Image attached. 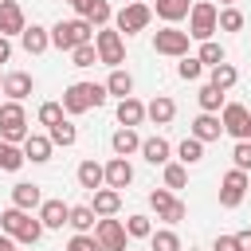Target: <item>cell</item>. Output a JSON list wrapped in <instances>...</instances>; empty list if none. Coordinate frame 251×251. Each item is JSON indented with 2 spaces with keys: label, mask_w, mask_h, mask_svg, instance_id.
<instances>
[{
  "label": "cell",
  "mask_w": 251,
  "mask_h": 251,
  "mask_svg": "<svg viewBox=\"0 0 251 251\" xmlns=\"http://www.w3.org/2000/svg\"><path fill=\"white\" fill-rule=\"evenodd\" d=\"M137 153H141L149 165H169V153H173V145H169L165 137H145Z\"/></svg>",
  "instance_id": "obj_25"
},
{
  "label": "cell",
  "mask_w": 251,
  "mask_h": 251,
  "mask_svg": "<svg viewBox=\"0 0 251 251\" xmlns=\"http://www.w3.org/2000/svg\"><path fill=\"white\" fill-rule=\"evenodd\" d=\"M145 118H149L153 126H169V122L176 118V102H173V98H165V94H157V98L145 106Z\"/></svg>",
  "instance_id": "obj_22"
},
{
  "label": "cell",
  "mask_w": 251,
  "mask_h": 251,
  "mask_svg": "<svg viewBox=\"0 0 251 251\" xmlns=\"http://www.w3.org/2000/svg\"><path fill=\"white\" fill-rule=\"evenodd\" d=\"M0 251H16V243H12V235H0Z\"/></svg>",
  "instance_id": "obj_51"
},
{
  "label": "cell",
  "mask_w": 251,
  "mask_h": 251,
  "mask_svg": "<svg viewBox=\"0 0 251 251\" xmlns=\"http://www.w3.org/2000/svg\"><path fill=\"white\" fill-rule=\"evenodd\" d=\"M126 235H129V239H149V235H153L149 216H141V212H137V216H129V220H126Z\"/></svg>",
  "instance_id": "obj_38"
},
{
  "label": "cell",
  "mask_w": 251,
  "mask_h": 251,
  "mask_svg": "<svg viewBox=\"0 0 251 251\" xmlns=\"http://www.w3.org/2000/svg\"><path fill=\"white\" fill-rule=\"evenodd\" d=\"M129 4H145V0H129Z\"/></svg>",
  "instance_id": "obj_54"
},
{
  "label": "cell",
  "mask_w": 251,
  "mask_h": 251,
  "mask_svg": "<svg viewBox=\"0 0 251 251\" xmlns=\"http://www.w3.org/2000/svg\"><path fill=\"white\" fill-rule=\"evenodd\" d=\"M94 239H98L102 251H129V247H126L129 235H126V224H122V220H98V224H94Z\"/></svg>",
  "instance_id": "obj_10"
},
{
  "label": "cell",
  "mask_w": 251,
  "mask_h": 251,
  "mask_svg": "<svg viewBox=\"0 0 251 251\" xmlns=\"http://www.w3.org/2000/svg\"><path fill=\"white\" fill-rule=\"evenodd\" d=\"M149 247H153V251H184L180 239H176V231H169V227H165V231H153V235H149Z\"/></svg>",
  "instance_id": "obj_39"
},
{
  "label": "cell",
  "mask_w": 251,
  "mask_h": 251,
  "mask_svg": "<svg viewBox=\"0 0 251 251\" xmlns=\"http://www.w3.org/2000/svg\"><path fill=\"white\" fill-rule=\"evenodd\" d=\"M235 78H239V71H235L231 63H220V67H212V86H216V90H224V94H227V90L235 86Z\"/></svg>",
  "instance_id": "obj_33"
},
{
  "label": "cell",
  "mask_w": 251,
  "mask_h": 251,
  "mask_svg": "<svg viewBox=\"0 0 251 251\" xmlns=\"http://www.w3.org/2000/svg\"><path fill=\"white\" fill-rule=\"evenodd\" d=\"M71 8L78 12V20H86V16H90V8H94V0H71Z\"/></svg>",
  "instance_id": "obj_48"
},
{
  "label": "cell",
  "mask_w": 251,
  "mask_h": 251,
  "mask_svg": "<svg viewBox=\"0 0 251 251\" xmlns=\"http://www.w3.org/2000/svg\"><path fill=\"white\" fill-rule=\"evenodd\" d=\"M235 247H239V251H251V231H239V235H235Z\"/></svg>",
  "instance_id": "obj_49"
},
{
  "label": "cell",
  "mask_w": 251,
  "mask_h": 251,
  "mask_svg": "<svg viewBox=\"0 0 251 251\" xmlns=\"http://www.w3.org/2000/svg\"><path fill=\"white\" fill-rule=\"evenodd\" d=\"M82 43H94V27H90V20H59L55 27H51V47H59V51H75V47H82Z\"/></svg>",
  "instance_id": "obj_1"
},
{
  "label": "cell",
  "mask_w": 251,
  "mask_h": 251,
  "mask_svg": "<svg viewBox=\"0 0 251 251\" xmlns=\"http://www.w3.org/2000/svg\"><path fill=\"white\" fill-rule=\"evenodd\" d=\"M212 251H239V247H235V235H216Z\"/></svg>",
  "instance_id": "obj_46"
},
{
  "label": "cell",
  "mask_w": 251,
  "mask_h": 251,
  "mask_svg": "<svg viewBox=\"0 0 251 251\" xmlns=\"http://www.w3.org/2000/svg\"><path fill=\"white\" fill-rule=\"evenodd\" d=\"M27 133H31V129H27V114H24V106H20V102H0V141H8V145H24Z\"/></svg>",
  "instance_id": "obj_3"
},
{
  "label": "cell",
  "mask_w": 251,
  "mask_h": 251,
  "mask_svg": "<svg viewBox=\"0 0 251 251\" xmlns=\"http://www.w3.org/2000/svg\"><path fill=\"white\" fill-rule=\"evenodd\" d=\"M71 63H75V67H94V63H98V51H94V43H82V47H75V51H71Z\"/></svg>",
  "instance_id": "obj_43"
},
{
  "label": "cell",
  "mask_w": 251,
  "mask_h": 251,
  "mask_svg": "<svg viewBox=\"0 0 251 251\" xmlns=\"http://www.w3.org/2000/svg\"><path fill=\"white\" fill-rule=\"evenodd\" d=\"M110 94H106V86H98V82H90V106H102Z\"/></svg>",
  "instance_id": "obj_47"
},
{
  "label": "cell",
  "mask_w": 251,
  "mask_h": 251,
  "mask_svg": "<svg viewBox=\"0 0 251 251\" xmlns=\"http://www.w3.org/2000/svg\"><path fill=\"white\" fill-rule=\"evenodd\" d=\"M86 20H90V27H106V24L114 20V8H110L106 0H94V8H90V16H86Z\"/></svg>",
  "instance_id": "obj_42"
},
{
  "label": "cell",
  "mask_w": 251,
  "mask_h": 251,
  "mask_svg": "<svg viewBox=\"0 0 251 251\" xmlns=\"http://www.w3.org/2000/svg\"><path fill=\"white\" fill-rule=\"evenodd\" d=\"M149 208L157 212V220H165V224H180L184 220V200H176L169 188H157V192H149Z\"/></svg>",
  "instance_id": "obj_9"
},
{
  "label": "cell",
  "mask_w": 251,
  "mask_h": 251,
  "mask_svg": "<svg viewBox=\"0 0 251 251\" xmlns=\"http://www.w3.org/2000/svg\"><path fill=\"white\" fill-rule=\"evenodd\" d=\"M176 75H180L184 82H196V78L204 75V67H200V59H196V55H184V59L176 63Z\"/></svg>",
  "instance_id": "obj_40"
},
{
  "label": "cell",
  "mask_w": 251,
  "mask_h": 251,
  "mask_svg": "<svg viewBox=\"0 0 251 251\" xmlns=\"http://www.w3.org/2000/svg\"><path fill=\"white\" fill-rule=\"evenodd\" d=\"M67 251H102V247H98L94 235H75V239L67 243Z\"/></svg>",
  "instance_id": "obj_45"
},
{
  "label": "cell",
  "mask_w": 251,
  "mask_h": 251,
  "mask_svg": "<svg viewBox=\"0 0 251 251\" xmlns=\"http://www.w3.org/2000/svg\"><path fill=\"white\" fill-rule=\"evenodd\" d=\"M94 51H98V63L106 67H122L126 63V43H122V31L118 27H98L94 31Z\"/></svg>",
  "instance_id": "obj_5"
},
{
  "label": "cell",
  "mask_w": 251,
  "mask_h": 251,
  "mask_svg": "<svg viewBox=\"0 0 251 251\" xmlns=\"http://www.w3.org/2000/svg\"><path fill=\"white\" fill-rule=\"evenodd\" d=\"M153 51L157 55H169V59H184L188 55V31H180V27H161L157 35H153Z\"/></svg>",
  "instance_id": "obj_6"
},
{
  "label": "cell",
  "mask_w": 251,
  "mask_h": 251,
  "mask_svg": "<svg viewBox=\"0 0 251 251\" xmlns=\"http://www.w3.org/2000/svg\"><path fill=\"white\" fill-rule=\"evenodd\" d=\"M176 161H180L184 169H188V165H200V161H204V145H200L196 137H184V141L176 145Z\"/></svg>",
  "instance_id": "obj_30"
},
{
  "label": "cell",
  "mask_w": 251,
  "mask_h": 251,
  "mask_svg": "<svg viewBox=\"0 0 251 251\" xmlns=\"http://www.w3.org/2000/svg\"><path fill=\"white\" fill-rule=\"evenodd\" d=\"M196 98H200V110H204V114H220V110H224V90H216L212 82H204Z\"/></svg>",
  "instance_id": "obj_31"
},
{
  "label": "cell",
  "mask_w": 251,
  "mask_h": 251,
  "mask_svg": "<svg viewBox=\"0 0 251 251\" xmlns=\"http://www.w3.org/2000/svg\"><path fill=\"white\" fill-rule=\"evenodd\" d=\"M110 149H114V157H129V153H137L141 149V137H137V129H114V137H110Z\"/></svg>",
  "instance_id": "obj_24"
},
{
  "label": "cell",
  "mask_w": 251,
  "mask_h": 251,
  "mask_svg": "<svg viewBox=\"0 0 251 251\" xmlns=\"http://www.w3.org/2000/svg\"><path fill=\"white\" fill-rule=\"evenodd\" d=\"M231 161H235V169H239V173H251V141H235Z\"/></svg>",
  "instance_id": "obj_44"
},
{
  "label": "cell",
  "mask_w": 251,
  "mask_h": 251,
  "mask_svg": "<svg viewBox=\"0 0 251 251\" xmlns=\"http://www.w3.org/2000/svg\"><path fill=\"white\" fill-rule=\"evenodd\" d=\"M0 169H4V173H16V169H24V149H20V145H8V141H0Z\"/></svg>",
  "instance_id": "obj_34"
},
{
  "label": "cell",
  "mask_w": 251,
  "mask_h": 251,
  "mask_svg": "<svg viewBox=\"0 0 251 251\" xmlns=\"http://www.w3.org/2000/svg\"><path fill=\"white\" fill-rule=\"evenodd\" d=\"M47 137H51V145H63V149H71V145L78 141V129H75L67 118H63L59 126H51V129H47Z\"/></svg>",
  "instance_id": "obj_32"
},
{
  "label": "cell",
  "mask_w": 251,
  "mask_h": 251,
  "mask_svg": "<svg viewBox=\"0 0 251 251\" xmlns=\"http://www.w3.org/2000/svg\"><path fill=\"white\" fill-rule=\"evenodd\" d=\"M118 122H122L126 129L141 126V122H145V106H141L133 94H129V98H122V102H118Z\"/></svg>",
  "instance_id": "obj_26"
},
{
  "label": "cell",
  "mask_w": 251,
  "mask_h": 251,
  "mask_svg": "<svg viewBox=\"0 0 251 251\" xmlns=\"http://www.w3.org/2000/svg\"><path fill=\"white\" fill-rule=\"evenodd\" d=\"M196 59H200V67H220V63H227L224 47H220V43H212V39H208V43H200V55H196Z\"/></svg>",
  "instance_id": "obj_36"
},
{
  "label": "cell",
  "mask_w": 251,
  "mask_h": 251,
  "mask_svg": "<svg viewBox=\"0 0 251 251\" xmlns=\"http://www.w3.org/2000/svg\"><path fill=\"white\" fill-rule=\"evenodd\" d=\"M247 176H251V173H247Z\"/></svg>",
  "instance_id": "obj_56"
},
{
  "label": "cell",
  "mask_w": 251,
  "mask_h": 251,
  "mask_svg": "<svg viewBox=\"0 0 251 251\" xmlns=\"http://www.w3.org/2000/svg\"><path fill=\"white\" fill-rule=\"evenodd\" d=\"M0 227H4V235L20 239V243H35V239L43 235V224H39V220H31V212H20V208L0 212Z\"/></svg>",
  "instance_id": "obj_2"
},
{
  "label": "cell",
  "mask_w": 251,
  "mask_h": 251,
  "mask_svg": "<svg viewBox=\"0 0 251 251\" xmlns=\"http://www.w3.org/2000/svg\"><path fill=\"white\" fill-rule=\"evenodd\" d=\"M0 86H4V75H0Z\"/></svg>",
  "instance_id": "obj_55"
},
{
  "label": "cell",
  "mask_w": 251,
  "mask_h": 251,
  "mask_svg": "<svg viewBox=\"0 0 251 251\" xmlns=\"http://www.w3.org/2000/svg\"><path fill=\"white\" fill-rule=\"evenodd\" d=\"M149 20H153V8H149V4H126L122 12H114L118 31H126V35L145 31V27H149Z\"/></svg>",
  "instance_id": "obj_7"
},
{
  "label": "cell",
  "mask_w": 251,
  "mask_h": 251,
  "mask_svg": "<svg viewBox=\"0 0 251 251\" xmlns=\"http://www.w3.org/2000/svg\"><path fill=\"white\" fill-rule=\"evenodd\" d=\"M27 24H24V8L16 4V0H0V35L4 39H12V35H20Z\"/></svg>",
  "instance_id": "obj_13"
},
{
  "label": "cell",
  "mask_w": 251,
  "mask_h": 251,
  "mask_svg": "<svg viewBox=\"0 0 251 251\" xmlns=\"http://www.w3.org/2000/svg\"><path fill=\"white\" fill-rule=\"evenodd\" d=\"M220 4H224V8H231V4H235V0H220Z\"/></svg>",
  "instance_id": "obj_53"
},
{
  "label": "cell",
  "mask_w": 251,
  "mask_h": 251,
  "mask_svg": "<svg viewBox=\"0 0 251 251\" xmlns=\"http://www.w3.org/2000/svg\"><path fill=\"white\" fill-rule=\"evenodd\" d=\"M243 141H251V118H247V129H243Z\"/></svg>",
  "instance_id": "obj_52"
},
{
  "label": "cell",
  "mask_w": 251,
  "mask_h": 251,
  "mask_svg": "<svg viewBox=\"0 0 251 251\" xmlns=\"http://www.w3.org/2000/svg\"><path fill=\"white\" fill-rule=\"evenodd\" d=\"M106 94H114L118 102H122V98H129V94H133V78H129V71H122V67H118V71L106 78Z\"/></svg>",
  "instance_id": "obj_29"
},
{
  "label": "cell",
  "mask_w": 251,
  "mask_h": 251,
  "mask_svg": "<svg viewBox=\"0 0 251 251\" xmlns=\"http://www.w3.org/2000/svg\"><path fill=\"white\" fill-rule=\"evenodd\" d=\"M31 86H35V78H31L27 71H12V75H4V94H8V102H24V98L31 94Z\"/></svg>",
  "instance_id": "obj_17"
},
{
  "label": "cell",
  "mask_w": 251,
  "mask_h": 251,
  "mask_svg": "<svg viewBox=\"0 0 251 251\" xmlns=\"http://www.w3.org/2000/svg\"><path fill=\"white\" fill-rule=\"evenodd\" d=\"M71 220V204H63V200H43L39 204V224L43 227H63Z\"/></svg>",
  "instance_id": "obj_21"
},
{
  "label": "cell",
  "mask_w": 251,
  "mask_h": 251,
  "mask_svg": "<svg viewBox=\"0 0 251 251\" xmlns=\"http://www.w3.org/2000/svg\"><path fill=\"white\" fill-rule=\"evenodd\" d=\"M71 227H75V235H90L94 231V224H98V216L90 212V204H75L71 208V220H67Z\"/></svg>",
  "instance_id": "obj_28"
},
{
  "label": "cell",
  "mask_w": 251,
  "mask_h": 251,
  "mask_svg": "<svg viewBox=\"0 0 251 251\" xmlns=\"http://www.w3.org/2000/svg\"><path fill=\"white\" fill-rule=\"evenodd\" d=\"M184 184H188V169L180 161H169L165 165V188L173 192V188H184Z\"/></svg>",
  "instance_id": "obj_37"
},
{
  "label": "cell",
  "mask_w": 251,
  "mask_h": 251,
  "mask_svg": "<svg viewBox=\"0 0 251 251\" xmlns=\"http://www.w3.org/2000/svg\"><path fill=\"white\" fill-rule=\"evenodd\" d=\"M247 188H251V176L247 173H239V169L224 173V180H220V204L224 208H239L243 196H247Z\"/></svg>",
  "instance_id": "obj_8"
},
{
  "label": "cell",
  "mask_w": 251,
  "mask_h": 251,
  "mask_svg": "<svg viewBox=\"0 0 251 251\" xmlns=\"http://www.w3.org/2000/svg\"><path fill=\"white\" fill-rule=\"evenodd\" d=\"M8 59H12V39L0 35V63H8Z\"/></svg>",
  "instance_id": "obj_50"
},
{
  "label": "cell",
  "mask_w": 251,
  "mask_h": 251,
  "mask_svg": "<svg viewBox=\"0 0 251 251\" xmlns=\"http://www.w3.org/2000/svg\"><path fill=\"white\" fill-rule=\"evenodd\" d=\"M118 208H122V192H114V188H98V192H90V212H94L98 220H110Z\"/></svg>",
  "instance_id": "obj_16"
},
{
  "label": "cell",
  "mask_w": 251,
  "mask_h": 251,
  "mask_svg": "<svg viewBox=\"0 0 251 251\" xmlns=\"http://www.w3.org/2000/svg\"><path fill=\"white\" fill-rule=\"evenodd\" d=\"M216 16H220V8H216L212 0H196L192 12H188V39L208 43V39L216 35Z\"/></svg>",
  "instance_id": "obj_4"
},
{
  "label": "cell",
  "mask_w": 251,
  "mask_h": 251,
  "mask_svg": "<svg viewBox=\"0 0 251 251\" xmlns=\"http://www.w3.org/2000/svg\"><path fill=\"white\" fill-rule=\"evenodd\" d=\"M43 204V192H39V184H27V180H20L16 188H12V208H20V212H31V208H39Z\"/></svg>",
  "instance_id": "obj_20"
},
{
  "label": "cell",
  "mask_w": 251,
  "mask_h": 251,
  "mask_svg": "<svg viewBox=\"0 0 251 251\" xmlns=\"http://www.w3.org/2000/svg\"><path fill=\"white\" fill-rule=\"evenodd\" d=\"M247 118H251V110H247V106H239V102H224V114H220V126H224V133H231L235 141H243V129H247Z\"/></svg>",
  "instance_id": "obj_11"
},
{
  "label": "cell",
  "mask_w": 251,
  "mask_h": 251,
  "mask_svg": "<svg viewBox=\"0 0 251 251\" xmlns=\"http://www.w3.org/2000/svg\"><path fill=\"white\" fill-rule=\"evenodd\" d=\"M24 161H31V165H43V161H51V137H43V133H27L24 137Z\"/></svg>",
  "instance_id": "obj_14"
},
{
  "label": "cell",
  "mask_w": 251,
  "mask_h": 251,
  "mask_svg": "<svg viewBox=\"0 0 251 251\" xmlns=\"http://www.w3.org/2000/svg\"><path fill=\"white\" fill-rule=\"evenodd\" d=\"M20 43H24V51H27V55H43V51L51 47V31H47V27H39V24H31V27H24V31H20Z\"/></svg>",
  "instance_id": "obj_18"
},
{
  "label": "cell",
  "mask_w": 251,
  "mask_h": 251,
  "mask_svg": "<svg viewBox=\"0 0 251 251\" xmlns=\"http://www.w3.org/2000/svg\"><path fill=\"white\" fill-rule=\"evenodd\" d=\"M102 173H106V188H114V192L133 180V165L126 157H110V165H102Z\"/></svg>",
  "instance_id": "obj_15"
},
{
  "label": "cell",
  "mask_w": 251,
  "mask_h": 251,
  "mask_svg": "<svg viewBox=\"0 0 251 251\" xmlns=\"http://www.w3.org/2000/svg\"><path fill=\"white\" fill-rule=\"evenodd\" d=\"M90 110V82H71L63 90V114H86Z\"/></svg>",
  "instance_id": "obj_12"
},
{
  "label": "cell",
  "mask_w": 251,
  "mask_h": 251,
  "mask_svg": "<svg viewBox=\"0 0 251 251\" xmlns=\"http://www.w3.org/2000/svg\"><path fill=\"white\" fill-rule=\"evenodd\" d=\"M59 122H63V102H43V106H39V126L51 129V126H59Z\"/></svg>",
  "instance_id": "obj_41"
},
{
  "label": "cell",
  "mask_w": 251,
  "mask_h": 251,
  "mask_svg": "<svg viewBox=\"0 0 251 251\" xmlns=\"http://www.w3.org/2000/svg\"><path fill=\"white\" fill-rule=\"evenodd\" d=\"M75 176H78V184H82L86 192H98V188L106 184V173H102V165H98L94 157H86V161L78 165V173H75Z\"/></svg>",
  "instance_id": "obj_23"
},
{
  "label": "cell",
  "mask_w": 251,
  "mask_h": 251,
  "mask_svg": "<svg viewBox=\"0 0 251 251\" xmlns=\"http://www.w3.org/2000/svg\"><path fill=\"white\" fill-rule=\"evenodd\" d=\"M220 133H224L220 118H216V114H200V118L192 122V133H188V137H196L200 145H208V141H220Z\"/></svg>",
  "instance_id": "obj_19"
},
{
  "label": "cell",
  "mask_w": 251,
  "mask_h": 251,
  "mask_svg": "<svg viewBox=\"0 0 251 251\" xmlns=\"http://www.w3.org/2000/svg\"><path fill=\"white\" fill-rule=\"evenodd\" d=\"M153 12H157L165 24H176V20H184V16L192 12V0H157Z\"/></svg>",
  "instance_id": "obj_27"
},
{
  "label": "cell",
  "mask_w": 251,
  "mask_h": 251,
  "mask_svg": "<svg viewBox=\"0 0 251 251\" xmlns=\"http://www.w3.org/2000/svg\"><path fill=\"white\" fill-rule=\"evenodd\" d=\"M216 31H243V12H239V8H220Z\"/></svg>",
  "instance_id": "obj_35"
}]
</instances>
